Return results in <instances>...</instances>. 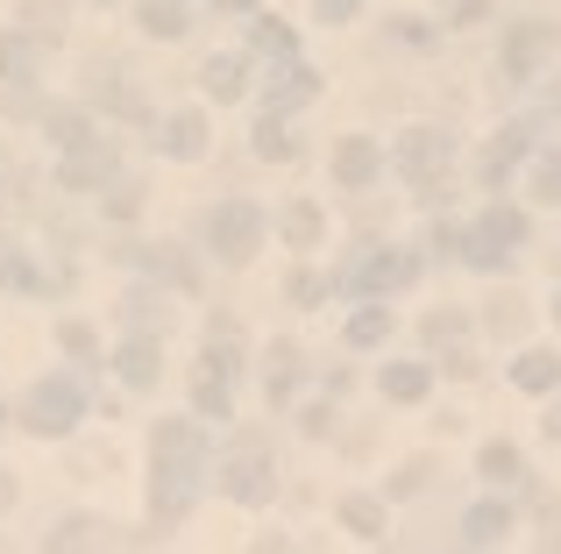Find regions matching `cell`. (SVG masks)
I'll return each mask as SVG.
<instances>
[{"label":"cell","instance_id":"cell-1","mask_svg":"<svg viewBox=\"0 0 561 554\" xmlns=\"http://www.w3.org/2000/svg\"><path fill=\"white\" fill-rule=\"evenodd\" d=\"M150 462H157V476H150L157 519H179L185 505L199 498V476H206L199 427H192V419H157V427H150Z\"/></svg>","mask_w":561,"mask_h":554},{"label":"cell","instance_id":"cell-2","mask_svg":"<svg viewBox=\"0 0 561 554\" xmlns=\"http://www.w3.org/2000/svg\"><path fill=\"white\" fill-rule=\"evenodd\" d=\"M79 419H85V391H79V377H36V384H28V399H22V427L36 434V441H65Z\"/></svg>","mask_w":561,"mask_h":554},{"label":"cell","instance_id":"cell-3","mask_svg":"<svg viewBox=\"0 0 561 554\" xmlns=\"http://www.w3.org/2000/svg\"><path fill=\"white\" fill-rule=\"evenodd\" d=\"M263 235H271V221H263V207H249V199H220V207L206 213V242H214L220 264H249V256L263 250Z\"/></svg>","mask_w":561,"mask_h":554},{"label":"cell","instance_id":"cell-4","mask_svg":"<svg viewBox=\"0 0 561 554\" xmlns=\"http://www.w3.org/2000/svg\"><path fill=\"white\" fill-rule=\"evenodd\" d=\"M519 242H526V213H519V207H491V213L477 221V235L462 242V264H477V270H505Z\"/></svg>","mask_w":561,"mask_h":554},{"label":"cell","instance_id":"cell-5","mask_svg":"<svg viewBox=\"0 0 561 554\" xmlns=\"http://www.w3.org/2000/svg\"><path fill=\"white\" fill-rule=\"evenodd\" d=\"M455 164V136L448 128H405V136H398V178L405 185H440V171Z\"/></svg>","mask_w":561,"mask_h":554},{"label":"cell","instance_id":"cell-6","mask_svg":"<svg viewBox=\"0 0 561 554\" xmlns=\"http://www.w3.org/2000/svg\"><path fill=\"white\" fill-rule=\"evenodd\" d=\"M220 490H228L234 505H271L277 498V470H271V455H263V441H242L220 462Z\"/></svg>","mask_w":561,"mask_h":554},{"label":"cell","instance_id":"cell-7","mask_svg":"<svg viewBox=\"0 0 561 554\" xmlns=\"http://www.w3.org/2000/svg\"><path fill=\"white\" fill-rule=\"evenodd\" d=\"M107 178H114V142L107 136H85L57 157V185H65V193H93V185H107Z\"/></svg>","mask_w":561,"mask_h":554},{"label":"cell","instance_id":"cell-8","mask_svg":"<svg viewBox=\"0 0 561 554\" xmlns=\"http://www.w3.org/2000/svg\"><path fill=\"white\" fill-rule=\"evenodd\" d=\"M554 43H561L554 22H512L505 28V79H534V71L554 57Z\"/></svg>","mask_w":561,"mask_h":554},{"label":"cell","instance_id":"cell-9","mask_svg":"<svg viewBox=\"0 0 561 554\" xmlns=\"http://www.w3.org/2000/svg\"><path fill=\"white\" fill-rule=\"evenodd\" d=\"M377 171H383V150L370 136H342V150H334V185L342 193H363V185H377Z\"/></svg>","mask_w":561,"mask_h":554},{"label":"cell","instance_id":"cell-10","mask_svg":"<svg viewBox=\"0 0 561 554\" xmlns=\"http://www.w3.org/2000/svg\"><path fill=\"white\" fill-rule=\"evenodd\" d=\"M157 356H164V342H157V334H128V342L122 348H114V370H122V384H136V391H150L157 384V377H164V362H157Z\"/></svg>","mask_w":561,"mask_h":554},{"label":"cell","instance_id":"cell-11","mask_svg":"<svg viewBox=\"0 0 561 554\" xmlns=\"http://www.w3.org/2000/svg\"><path fill=\"white\" fill-rule=\"evenodd\" d=\"M420 277V264L412 256H391V250H377V256H363L356 277H348V291H363V299H377V291H398V285H412Z\"/></svg>","mask_w":561,"mask_h":554},{"label":"cell","instance_id":"cell-12","mask_svg":"<svg viewBox=\"0 0 561 554\" xmlns=\"http://www.w3.org/2000/svg\"><path fill=\"white\" fill-rule=\"evenodd\" d=\"M157 150L171 157V164H192V157H206V114H192L179 107L164 128H157Z\"/></svg>","mask_w":561,"mask_h":554},{"label":"cell","instance_id":"cell-13","mask_svg":"<svg viewBox=\"0 0 561 554\" xmlns=\"http://www.w3.org/2000/svg\"><path fill=\"white\" fill-rule=\"evenodd\" d=\"M36 71H43V36H36V28L0 36V79H8V85H28Z\"/></svg>","mask_w":561,"mask_h":554},{"label":"cell","instance_id":"cell-14","mask_svg":"<svg viewBox=\"0 0 561 554\" xmlns=\"http://www.w3.org/2000/svg\"><path fill=\"white\" fill-rule=\"evenodd\" d=\"M512 384L534 391V399H540V391H561V356H554V348H526V356L512 362Z\"/></svg>","mask_w":561,"mask_h":554},{"label":"cell","instance_id":"cell-15","mask_svg":"<svg viewBox=\"0 0 561 554\" xmlns=\"http://www.w3.org/2000/svg\"><path fill=\"white\" fill-rule=\"evenodd\" d=\"M505 533H512V512H505L497 498H491V505H477V512L462 519V547H497Z\"/></svg>","mask_w":561,"mask_h":554},{"label":"cell","instance_id":"cell-16","mask_svg":"<svg viewBox=\"0 0 561 554\" xmlns=\"http://www.w3.org/2000/svg\"><path fill=\"white\" fill-rule=\"evenodd\" d=\"M383 399H398V405H412V399H426V384H434V370L426 362H383Z\"/></svg>","mask_w":561,"mask_h":554},{"label":"cell","instance_id":"cell-17","mask_svg":"<svg viewBox=\"0 0 561 554\" xmlns=\"http://www.w3.org/2000/svg\"><path fill=\"white\" fill-rule=\"evenodd\" d=\"M199 85H206V100H220V107H228V100H242V57H206L199 65Z\"/></svg>","mask_w":561,"mask_h":554},{"label":"cell","instance_id":"cell-18","mask_svg":"<svg viewBox=\"0 0 561 554\" xmlns=\"http://www.w3.org/2000/svg\"><path fill=\"white\" fill-rule=\"evenodd\" d=\"M519 157H526V128H505V136L483 150V185H505L512 171H519Z\"/></svg>","mask_w":561,"mask_h":554},{"label":"cell","instance_id":"cell-19","mask_svg":"<svg viewBox=\"0 0 561 554\" xmlns=\"http://www.w3.org/2000/svg\"><path fill=\"white\" fill-rule=\"evenodd\" d=\"M334 512H342V527H348V533H363V541H383V505H377V498L348 490V498L334 505Z\"/></svg>","mask_w":561,"mask_h":554},{"label":"cell","instance_id":"cell-20","mask_svg":"<svg viewBox=\"0 0 561 554\" xmlns=\"http://www.w3.org/2000/svg\"><path fill=\"white\" fill-rule=\"evenodd\" d=\"M192 405H199L206 419H234V405H228V377L199 362V377H192Z\"/></svg>","mask_w":561,"mask_h":554},{"label":"cell","instance_id":"cell-21","mask_svg":"<svg viewBox=\"0 0 561 554\" xmlns=\"http://www.w3.org/2000/svg\"><path fill=\"white\" fill-rule=\"evenodd\" d=\"M185 28H192L185 22V0H142V36H164L171 43V36H185Z\"/></svg>","mask_w":561,"mask_h":554},{"label":"cell","instance_id":"cell-22","mask_svg":"<svg viewBox=\"0 0 561 554\" xmlns=\"http://www.w3.org/2000/svg\"><path fill=\"white\" fill-rule=\"evenodd\" d=\"M320 93V71H306V65H285V85H271V107L285 114V107H306V100Z\"/></svg>","mask_w":561,"mask_h":554},{"label":"cell","instance_id":"cell-23","mask_svg":"<svg viewBox=\"0 0 561 554\" xmlns=\"http://www.w3.org/2000/svg\"><path fill=\"white\" fill-rule=\"evenodd\" d=\"M43 136H50L57 150H71V142H85V136H93V122H85L79 107H50V114H43Z\"/></svg>","mask_w":561,"mask_h":554},{"label":"cell","instance_id":"cell-24","mask_svg":"<svg viewBox=\"0 0 561 554\" xmlns=\"http://www.w3.org/2000/svg\"><path fill=\"white\" fill-rule=\"evenodd\" d=\"M277 228H285V242H291V250H313L328 221H320V207H306V199H299V207H285V221H277Z\"/></svg>","mask_w":561,"mask_h":554},{"label":"cell","instance_id":"cell-25","mask_svg":"<svg viewBox=\"0 0 561 554\" xmlns=\"http://www.w3.org/2000/svg\"><path fill=\"white\" fill-rule=\"evenodd\" d=\"M0 285H14V291H43V277L28 270L22 242H8V235H0Z\"/></svg>","mask_w":561,"mask_h":554},{"label":"cell","instance_id":"cell-26","mask_svg":"<svg viewBox=\"0 0 561 554\" xmlns=\"http://www.w3.org/2000/svg\"><path fill=\"white\" fill-rule=\"evenodd\" d=\"M383 334H391V305H363V313L348 320V348H377Z\"/></svg>","mask_w":561,"mask_h":554},{"label":"cell","instance_id":"cell-27","mask_svg":"<svg viewBox=\"0 0 561 554\" xmlns=\"http://www.w3.org/2000/svg\"><path fill=\"white\" fill-rule=\"evenodd\" d=\"M291 384H299V348L277 342V348H271V405H277V399H291Z\"/></svg>","mask_w":561,"mask_h":554},{"label":"cell","instance_id":"cell-28","mask_svg":"<svg viewBox=\"0 0 561 554\" xmlns=\"http://www.w3.org/2000/svg\"><path fill=\"white\" fill-rule=\"evenodd\" d=\"M483 320H491L497 342H519V334H526V305L512 299V291H505V299H491V313H483Z\"/></svg>","mask_w":561,"mask_h":554},{"label":"cell","instance_id":"cell-29","mask_svg":"<svg viewBox=\"0 0 561 554\" xmlns=\"http://www.w3.org/2000/svg\"><path fill=\"white\" fill-rule=\"evenodd\" d=\"M65 14H71V0H22V22L36 28V36H57Z\"/></svg>","mask_w":561,"mask_h":554},{"label":"cell","instance_id":"cell-30","mask_svg":"<svg viewBox=\"0 0 561 554\" xmlns=\"http://www.w3.org/2000/svg\"><path fill=\"white\" fill-rule=\"evenodd\" d=\"M477 470L491 476V484H512V476H519V448H512V441H491V448L477 455Z\"/></svg>","mask_w":561,"mask_h":554},{"label":"cell","instance_id":"cell-31","mask_svg":"<svg viewBox=\"0 0 561 554\" xmlns=\"http://www.w3.org/2000/svg\"><path fill=\"white\" fill-rule=\"evenodd\" d=\"M256 157H271V164H285V157H291V136H285V122H277V107L256 122Z\"/></svg>","mask_w":561,"mask_h":554},{"label":"cell","instance_id":"cell-32","mask_svg":"<svg viewBox=\"0 0 561 554\" xmlns=\"http://www.w3.org/2000/svg\"><path fill=\"white\" fill-rule=\"evenodd\" d=\"M93 541H107V527H100V519H65V527L50 533V547H93Z\"/></svg>","mask_w":561,"mask_h":554},{"label":"cell","instance_id":"cell-33","mask_svg":"<svg viewBox=\"0 0 561 554\" xmlns=\"http://www.w3.org/2000/svg\"><path fill=\"white\" fill-rule=\"evenodd\" d=\"M57 342H65L79 362H93V356H100V334L85 327V320H65V327H57Z\"/></svg>","mask_w":561,"mask_h":554},{"label":"cell","instance_id":"cell-34","mask_svg":"<svg viewBox=\"0 0 561 554\" xmlns=\"http://www.w3.org/2000/svg\"><path fill=\"white\" fill-rule=\"evenodd\" d=\"M291 43H299V36H291L285 22H256V50L263 57H291Z\"/></svg>","mask_w":561,"mask_h":554},{"label":"cell","instance_id":"cell-35","mask_svg":"<svg viewBox=\"0 0 561 554\" xmlns=\"http://www.w3.org/2000/svg\"><path fill=\"white\" fill-rule=\"evenodd\" d=\"M534 193L548 199V207H561V157H548V164L534 171Z\"/></svg>","mask_w":561,"mask_h":554},{"label":"cell","instance_id":"cell-36","mask_svg":"<svg viewBox=\"0 0 561 554\" xmlns=\"http://www.w3.org/2000/svg\"><path fill=\"white\" fill-rule=\"evenodd\" d=\"M107 213H114V221H136V213H142V185H114Z\"/></svg>","mask_w":561,"mask_h":554},{"label":"cell","instance_id":"cell-37","mask_svg":"<svg viewBox=\"0 0 561 554\" xmlns=\"http://www.w3.org/2000/svg\"><path fill=\"white\" fill-rule=\"evenodd\" d=\"M426 476H434L426 462H405V470L391 476V498H412V490H426Z\"/></svg>","mask_w":561,"mask_h":554},{"label":"cell","instance_id":"cell-38","mask_svg":"<svg viewBox=\"0 0 561 554\" xmlns=\"http://www.w3.org/2000/svg\"><path fill=\"white\" fill-rule=\"evenodd\" d=\"M128 320L150 334V327H157V291H136V299H128Z\"/></svg>","mask_w":561,"mask_h":554},{"label":"cell","instance_id":"cell-39","mask_svg":"<svg viewBox=\"0 0 561 554\" xmlns=\"http://www.w3.org/2000/svg\"><path fill=\"white\" fill-rule=\"evenodd\" d=\"M455 334H462V313H434L426 320V342H455Z\"/></svg>","mask_w":561,"mask_h":554},{"label":"cell","instance_id":"cell-40","mask_svg":"<svg viewBox=\"0 0 561 554\" xmlns=\"http://www.w3.org/2000/svg\"><path fill=\"white\" fill-rule=\"evenodd\" d=\"M483 14H491V0H455L448 22H455V28H469V22H483Z\"/></svg>","mask_w":561,"mask_h":554},{"label":"cell","instance_id":"cell-41","mask_svg":"<svg viewBox=\"0 0 561 554\" xmlns=\"http://www.w3.org/2000/svg\"><path fill=\"white\" fill-rule=\"evenodd\" d=\"M313 8H320V22H356L363 0H313Z\"/></svg>","mask_w":561,"mask_h":554},{"label":"cell","instance_id":"cell-42","mask_svg":"<svg viewBox=\"0 0 561 554\" xmlns=\"http://www.w3.org/2000/svg\"><path fill=\"white\" fill-rule=\"evenodd\" d=\"M8 505H14V476L0 470V512H8Z\"/></svg>","mask_w":561,"mask_h":554},{"label":"cell","instance_id":"cell-43","mask_svg":"<svg viewBox=\"0 0 561 554\" xmlns=\"http://www.w3.org/2000/svg\"><path fill=\"white\" fill-rule=\"evenodd\" d=\"M214 8H220V14H249V8H256V0H214Z\"/></svg>","mask_w":561,"mask_h":554},{"label":"cell","instance_id":"cell-44","mask_svg":"<svg viewBox=\"0 0 561 554\" xmlns=\"http://www.w3.org/2000/svg\"><path fill=\"white\" fill-rule=\"evenodd\" d=\"M540 427H548V434H554V441H561V405H554V413H548V419H540Z\"/></svg>","mask_w":561,"mask_h":554},{"label":"cell","instance_id":"cell-45","mask_svg":"<svg viewBox=\"0 0 561 554\" xmlns=\"http://www.w3.org/2000/svg\"><path fill=\"white\" fill-rule=\"evenodd\" d=\"M548 107H561V85H548Z\"/></svg>","mask_w":561,"mask_h":554},{"label":"cell","instance_id":"cell-46","mask_svg":"<svg viewBox=\"0 0 561 554\" xmlns=\"http://www.w3.org/2000/svg\"><path fill=\"white\" fill-rule=\"evenodd\" d=\"M554 320H561V291H554Z\"/></svg>","mask_w":561,"mask_h":554},{"label":"cell","instance_id":"cell-47","mask_svg":"<svg viewBox=\"0 0 561 554\" xmlns=\"http://www.w3.org/2000/svg\"><path fill=\"white\" fill-rule=\"evenodd\" d=\"M554 277H561V264H554Z\"/></svg>","mask_w":561,"mask_h":554},{"label":"cell","instance_id":"cell-48","mask_svg":"<svg viewBox=\"0 0 561 554\" xmlns=\"http://www.w3.org/2000/svg\"><path fill=\"white\" fill-rule=\"evenodd\" d=\"M0 419H8V413H0Z\"/></svg>","mask_w":561,"mask_h":554}]
</instances>
